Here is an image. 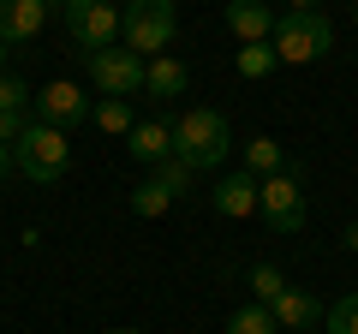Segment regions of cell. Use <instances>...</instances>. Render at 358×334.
I'll list each match as a JSON object with an SVG mask.
<instances>
[{
  "instance_id": "cell-3",
  "label": "cell",
  "mask_w": 358,
  "mask_h": 334,
  "mask_svg": "<svg viewBox=\"0 0 358 334\" xmlns=\"http://www.w3.org/2000/svg\"><path fill=\"white\" fill-rule=\"evenodd\" d=\"M66 161H72V143H66V131L48 126V119H30L24 138L13 143V167L30 185H54L66 173Z\"/></svg>"
},
{
  "instance_id": "cell-2",
  "label": "cell",
  "mask_w": 358,
  "mask_h": 334,
  "mask_svg": "<svg viewBox=\"0 0 358 334\" xmlns=\"http://www.w3.org/2000/svg\"><path fill=\"white\" fill-rule=\"evenodd\" d=\"M179 36V6L173 0H126L120 6V48H131L138 60L167 54Z\"/></svg>"
},
{
  "instance_id": "cell-17",
  "label": "cell",
  "mask_w": 358,
  "mask_h": 334,
  "mask_svg": "<svg viewBox=\"0 0 358 334\" xmlns=\"http://www.w3.org/2000/svg\"><path fill=\"white\" fill-rule=\"evenodd\" d=\"M90 119H96V131H108V138H126V131H131V102L102 96V102L90 108Z\"/></svg>"
},
{
  "instance_id": "cell-7",
  "label": "cell",
  "mask_w": 358,
  "mask_h": 334,
  "mask_svg": "<svg viewBox=\"0 0 358 334\" xmlns=\"http://www.w3.org/2000/svg\"><path fill=\"white\" fill-rule=\"evenodd\" d=\"M143 66H150V60H138V54H131V48H120V42H114V48H96V54H84V72H90V84H96L102 96H120V102L143 90Z\"/></svg>"
},
{
  "instance_id": "cell-24",
  "label": "cell",
  "mask_w": 358,
  "mask_h": 334,
  "mask_svg": "<svg viewBox=\"0 0 358 334\" xmlns=\"http://www.w3.org/2000/svg\"><path fill=\"white\" fill-rule=\"evenodd\" d=\"M6 173H18L13 167V143H0V185H6Z\"/></svg>"
},
{
  "instance_id": "cell-10",
  "label": "cell",
  "mask_w": 358,
  "mask_h": 334,
  "mask_svg": "<svg viewBox=\"0 0 358 334\" xmlns=\"http://www.w3.org/2000/svg\"><path fill=\"white\" fill-rule=\"evenodd\" d=\"M48 24V0H0V42H36V30Z\"/></svg>"
},
{
  "instance_id": "cell-12",
  "label": "cell",
  "mask_w": 358,
  "mask_h": 334,
  "mask_svg": "<svg viewBox=\"0 0 358 334\" xmlns=\"http://www.w3.org/2000/svg\"><path fill=\"white\" fill-rule=\"evenodd\" d=\"M126 150H131V161L162 167L167 155H173V119H138V126L126 131Z\"/></svg>"
},
{
  "instance_id": "cell-21",
  "label": "cell",
  "mask_w": 358,
  "mask_h": 334,
  "mask_svg": "<svg viewBox=\"0 0 358 334\" xmlns=\"http://www.w3.org/2000/svg\"><path fill=\"white\" fill-rule=\"evenodd\" d=\"M281 293H287L281 269H275V263H257V269H251V305H275Z\"/></svg>"
},
{
  "instance_id": "cell-28",
  "label": "cell",
  "mask_w": 358,
  "mask_h": 334,
  "mask_svg": "<svg viewBox=\"0 0 358 334\" xmlns=\"http://www.w3.org/2000/svg\"><path fill=\"white\" fill-rule=\"evenodd\" d=\"M114 334H143V328H114Z\"/></svg>"
},
{
  "instance_id": "cell-8",
  "label": "cell",
  "mask_w": 358,
  "mask_h": 334,
  "mask_svg": "<svg viewBox=\"0 0 358 334\" xmlns=\"http://www.w3.org/2000/svg\"><path fill=\"white\" fill-rule=\"evenodd\" d=\"M185 191H192V167L179 161V155H167L150 180L131 191V215H138V221H155V215H167V209H173V197H185Z\"/></svg>"
},
{
  "instance_id": "cell-25",
  "label": "cell",
  "mask_w": 358,
  "mask_h": 334,
  "mask_svg": "<svg viewBox=\"0 0 358 334\" xmlns=\"http://www.w3.org/2000/svg\"><path fill=\"white\" fill-rule=\"evenodd\" d=\"M346 251L358 257V221H346Z\"/></svg>"
},
{
  "instance_id": "cell-1",
  "label": "cell",
  "mask_w": 358,
  "mask_h": 334,
  "mask_svg": "<svg viewBox=\"0 0 358 334\" xmlns=\"http://www.w3.org/2000/svg\"><path fill=\"white\" fill-rule=\"evenodd\" d=\"M233 150V126L221 108H185V114L173 119V155L192 173H209V167H221Z\"/></svg>"
},
{
  "instance_id": "cell-19",
  "label": "cell",
  "mask_w": 358,
  "mask_h": 334,
  "mask_svg": "<svg viewBox=\"0 0 358 334\" xmlns=\"http://www.w3.org/2000/svg\"><path fill=\"white\" fill-rule=\"evenodd\" d=\"M30 108H36V90H30L24 78L0 72V114H30Z\"/></svg>"
},
{
  "instance_id": "cell-26",
  "label": "cell",
  "mask_w": 358,
  "mask_h": 334,
  "mask_svg": "<svg viewBox=\"0 0 358 334\" xmlns=\"http://www.w3.org/2000/svg\"><path fill=\"white\" fill-rule=\"evenodd\" d=\"M293 13H317V0H293Z\"/></svg>"
},
{
  "instance_id": "cell-6",
  "label": "cell",
  "mask_w": 358,
  "mask_h": 334,
  "mask_svg": "<svg viewBox=\"0 0 358 334\" xmlns=\"http://www.w3.org/2000/svg\"><path fill=\"white\" fill-rule=\"evenodd\" d=\"M257 209H263V221L275 233H305V185H299L293 167L257 180Z\"/></svg>"
},
{
  "instance_id": "cell-23",
  "label": "cell",
  "mask_w": 358,
  "mask_h": 334,
  "mask_svg": "<svg viewBox=\"0 0 358 334\" xmlns=\"http://www.w3.org/2000/svg\"><path fill=\"white\" fill-rule=\"evenodd\" d=\"M30 119H36V114H0V143H18Z\"/></svg>"
},
{
  "instance_id": "cell-5",
  "label": "cell",
  "mask_w": 358,
  "mask_h": 334,
  "mask_svg": "<svg viewBox=\"0 0 358 334\" xmlns=\"http://www.w3.org/2000/svg\"><path fill=\"white\" fill-rule=\"evenodd\" d=\"M268 42H275V54L287 66H310L334 48V24L322 13H287V18H275V36Z\"/></svg>"
},
{
  "instance_id": "cell-27",
  "label": "cell",
  "mask_w": 358,
  "mask_h": 334,
  "mask_svg": "<svg viewBox=\"0 0 358 334\" xmlns=\"http://www.w3.org/2000/svg\"><path fill=\"white\" fill-rule=\"evenodd\" d=\"M0 72H6V42H0Z\"/></svg>"
},
{
  "instance_id": "cell-20",
  "label": "cell",
  "mask_w": 358,
  "mask_h": 334,
  "mask_svg": "<svg viewBox=\"0 0 358 334\" xmlns=\"http://www.w3.org/2000/svg\"><path fill=\"white\" fill-rule=\"evenodd\" d=\"M227 334H275V310L268 305H245L227 317Z\"/></svg>"
},
{
  "instance_id": "cell-15",
  "label": "cell",
  "mask_w": 358,
  "mask_h": 334,
  "mask_svg": "<svg viewBox=\"0 0 358 334\" xmlns=\"http://www.w3.org/2000/svg\"><path fill=\"white\" fill-rule=\"evenodd\" d=\"M268 310H275V328H293V334H305V328H317V322H322V305L310 293H299V286H287Z\"/></svg>"
},
{
  "instance_id": "cell-4",
  "label": "cell",
  "mask_w": 358,
  "mask_h": 334,
  "mask_svg": "<svg viewBox=\"0 0 358 334\" xmlns=\"http://www.w3.org/2000/svg\"><path fill=\"white\" fill-rule=\"evenodd\" d=\"M48 13L66 18V30H72V42L84 54L114 48L120 42V6L114 0H48Z\"/></svg>"
},
{
  "instance_id": "cell-14",
  "label": "cell",
  "mask_w": 358,
  "mask_h": 334,
  "mask_svg": "<svg viewBox=\"0 0 358 334\" xmlns=\"http://www.w3.org/2000/svg\"><path fill=\"white\" fill-rule=\"evenodd\" d=\"M185 84H192V72H185V60H173V54H155V60L143 66V96H150V102H173V96H185Z\"/></svg>"
},
{
  "instance_id": "cell-18",
  "label": "cell",
  "mask_w": 358,
  "mask_h": 334,
  "mask_svg": "<svg viewBox=\"0 0 358 334\" xmlns=\"http://www.w3.org/2000/svg\"><path fill=\"white\" fill-rule=\"evenodd\" d=\"M275 66H281L275 42H245V48H239V72H245V78H268Z\"/></svg>"
},
{
  "instance_id": "cell-13",
  "label": "cell",
  "mask_w": 358,
  "mask_h": 334,
  "mask_svg": "<svg viewBox=\"0 0 358 334\" xmlns=\"http://www.w3.org/2000/svg\"><path fill=\"white\" fill-rule=\"evenodd\" d=\"M227 30L239 42H268L275 36V6L268 0H227Z\"/></svg>"
},
{
  "instance_id": "cell-22",
  "label": "cell",
  "mask_w": 358,
  "mask_h": 334,
  "mask_svg": "<svg viewBox=\"0 0 358 334\" xmlns=\"http://www.w3.org/2000/svg\"><path fill=\"white\" fill-rule=\"evenodd\" d=\"M322 328H329V334H358V293L334 298V305L322 310Z\"/></svg>"
},
{
  "instance_id": "cell-16",
  "label": "cell",
  "mask_w": 358,
  "mask_h": 334,
  "mask_svg": "<svg viewBox=\"0 0 358 334\" xmlns=\"http://www.w3.org/2000/svg\"><path fill=\"white\" fill-rule=\"evenodd\" d=\"M245 173H257V180L287 173V150H281L275 138H251V143H245Z\"/></svg>"
},
{
  "instance_id": "cell-11",
  "label": "cell",
  "mask_w": 358,
  "mask_h": 334,
  "mask_svg": "<svg viewBox=\"0 0 358 334\" xmlns=\"http://www.w3.org/2000/svg\"><path fill=\"white\" fill-rule=\"evenodd\" d=\"M209 209L215 215H227V221H245V215H257V173H227V180H215V191H209Z\"/></svg>"
},
{
  "instance_id": "cell-9",
  "label": "cell",
  "mask_w": 358,
  "mask_h": 334,
  "mask_svg": "<svg viewBox=\"0 0 358 334\" xmlns=\"http://www.w3.org/2000/svg\"><path fill=\"white\" fill-rule=\"evenodd\" d=\"M30 114L66 131V126H84L90 102H84V90H78L72 78H54V84H42V90H36V108H30Z\"/></svg>"
},
{
  "instance_id": "cell-29",
  "label": "cell",
  "mask_w": 358,
  "mask_h": 334,
  "mask_svg": "<svg viewBox=\"0 0 358 334\" xmlns=\"http://www.w3.org/2000/svg\"><path fill=\"white\" fill-rule=\"evenodd\" d=\"M352 18H358V0H352Z\"/></svg>"
}]
</instances>
